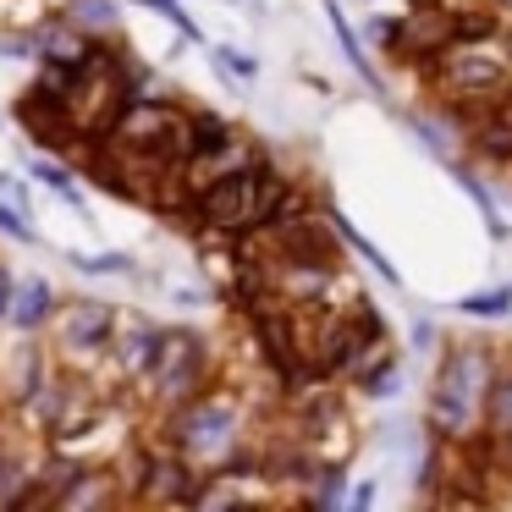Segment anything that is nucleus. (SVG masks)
Returning a JSON list of instances; mask_svg holds the SVG:
<instances>
[{
	"mask_svg": "<svg viewBox=\"0 0 512 512\" xmlns=\"http://www.w3.org/2000/svg\"><path fill=\"white\" fill-rule=\"evenodd\" d=\"M72 270H83V276H144L133 254H72Z\"/></svg>",
	"mask_w": 512,
	"mask_h": 512,
	"instance_id": "22",
	"label": "nucleus"
},
{
	"mask_svg": "<svg viewBox=\"0 0 512 512\" xmlns=\"http://www.w3.org/2000/svg\"><path fill=\"white\" fill-rule=\"evenodd\" d=\"M56 287H50L45 276H28V281H17V292H12V320L6 325H17V331H45V320L56 314Z\"/></svg>",
	"mask_w": 512,
	"mask_h": 512,
	"instance_id": "13",
	"label": "nucleus"
},
{
	"mask_svg": "<svg viewBox=\"0 0 512 512\" xmlns=\"http://www.w3.org/2000/svg\"><path fill=\"white\" fill-rule=\"evenodd\" d=\"M155 347H160V325L155 320H144V314H116V336H111V353L105 358H116V369H122V380H138L149 369V358H155Z\"/></svg>",
	"mask_w": 512,
	"mask_h": 512,
	"instance_id": "11",
	"label": "nucleus"
},
{
	"mask_svg": "<svg viewBox=\"0 0 512 512\" xmlns=\"http://www.w3.org/2000/svg\"><path fill=\"white\" fill-rule=\"evenodd\" d=\"M501 353L490 342H446L441 364L430 380V430L435 441L457 446L479 435V413H485V386L496 375Z\"/></svg>",
	"mask_w": 512,
	"mask_h": 512,
	"instance_id": "2",
	"label": "nucleus"
},
{
	"mask_svg": "<svg viewBox=\"0 0 512 512\" xmlns=\"http://www.w3.org/2000/svg\"><path fill=\"white\" fill-rule=\"evenodd\" d=\"M210 67L226 72L232 83H254L259 78V61L248 56V50H237V45H210Z\"/></svg>",
	"mask_w": 512,
	"mask_h": 512,
	"instance_id": "21",
	"label": "nucleus"
},
{
	"mask_svg": "<svg viewBox=\"0 0 512 512\" xmlns=\"http://www.w3.org/2000/svg\"><path fill=\"white\" fill-rule=\"evenodd\" d=\"M232 138H237V127L226 122L221 111H199V105H193V111H182V171L204 166L210 155H221Z\"/></svg>",
	"mask_w": 512,
	"mask_h": 512,
	"instance_id": "12",
	"label": "nucleus"
},
{
	"mask_svg": "<svg viewBox=\"0 0 512 512\" xmlns=\"http://www.w3.org/2000/svg\"><path fill=\"white\" fill-rule=\"evenodd\" d=\"M325 215H331V226H336V237H342V248H353V254H358V259H364V265H369V270H375V276H380V281H386V287H397V292H402V276H397V265H391V259H386V254H380V248H375V243H369V237H364V232H358V226H353V221H347V215H342V210H325Z\"/></svg>",
	"mask_w": 512,
	"mask_h": 512,
	"instance_id": "16",
	"label": "nucleus"
},
{
	"mask_svg": "<svg viewBox=\"0 0 512 512\" xmlns=\"http://www.w3.org/2000/svg\"><path fill=\"white\" fill-rule=\"evenodd\" d=\"M17 122H23V133L34 138L39 149H50V155H72V149H78V133H72L67 111H61V94L39 89V83L17 100Z\"/></svg>",
	"mask_w": 512,
	"mask_h": 512,
	"instance_id": "9",
	"label": "nucleus"
},
{
	"mask_svg": "<svg viewBox=\"0 0 512 512\" xmlns=\"http://www.w3.org/2000/svg\"><path fill=\"white\" fill-rule=\"evenodd\" d=\"M155 12L166 17L171 28H177V39H182V45H204V28H199V17H193L188 6H182V0H160Z\"/></svg>",
	"mask_w": 512,
	"mask_h": 512,
	"instance_id": "23",
	"label": "nucleus"
},
{
	"mask_svg": "<svg viewBox=\"0 0 512 512\" xmlns=\"http://www.w3.org/2000/svg\"><path fill=\"white\" fill-rule=\"evenodd\" d=\"M28 177H34V182H45L50 193H61V199H67L72 210H78L83 221H89V204H83V193H78V177H72L67 166H56V160H34V166H28Z\"/></svg>",
	"mask_w": 512,
	"mask_h": 512,
	"instance_id": "19",
	"label": "nucleus"
},
{
	"mask_svg": "<svg viewBox=\"0 0 512 512\" xmlns=\"http://www.w3.org/2000/svg\"><path fill=\"white\" fill-rule=\"evenodd\" d=\"M67 17L89 34H111L116 28V0H67Z\"/></svg>",
	"mask_w": 512,
	"mask_h": 512,
	"instance_id": "20",
	"label": "nucleus"
},
{
	"mask_svg": "<svg viewBox=\"0 0 512 512\" xmlns=\"http://www.w3.org/2000/svg\"><path fill=\"white\" fill-rule=\"evenodd\" d=\"M435 342V331H430V320H419L413 325V347H430Z\"/></svg>",
	"mask_w": 512,
	"mask_h": 512,
	"instance_id": "29",
	"label": "nucleus"
},
{
	"mask_svg": "<svg viewBox=\"0 0 512 512\" xmlns=\"http://www.w3.org/2000/svg\"><path fill=\"white\" fill-rule=\"evenodd\" d=\"M226 6H248V0H226Z\"/></svg>",
	"mask_w": 512,
	"mask_h": 512,
	"instance_id": "32",
	"label": "nucleus"
},
{
	"mask_svg": "<svg viewBox=\"0 0 512 512\" xmlns=\"http://www.w3.org/2000/svg\"><path fill=\"white\" fill-rule=\"evenodd\" d=\"M0 237H12V243H39L34 221H28V210H17L12 199L0 204Z\"/></svg>",
	"mask_w": 512,
	"mask_h": 512,
	"instance_id": "24",
	"label": "nucleus"
},
{
	"mask_svg": "<svg viewBox=\"0 0 512 512\" xmlns=\"http://www.w3.org/2000/svg\"><path fill=\"white\" fill-rule=\"evenodd\" d=\"M138 6H149V12H155V6H160V0H138Z\"/></svg>",
	"mask_w": 512,
	"mask_h": 512,
	"instance_id": "31",
	"label": "nucleus"
},
{
	"mask_svg": "<svg viewBox=\"0 0 512 512\" xmlns=\"http://www.w3.org/2000/svg\"><path fill=\"white\" fill-rule=\"evenodd\" d=\"M221 380H226V364L199 325H160V347L133 386L144 397V408L160 419V413L182 408V402H193L199 391L221 386Z\"/></svg>",
	"mask_w": 512,
	"mask_h": 512,
	"instance_id": "3",
	"label": "nucleus"
},
{
	"mask_svg": "<svg viewBox=\"0 0 512 512\" xmlns=\"http://www.w3.org/2000/svg\"><path fill=\"white\" fill-rule=\"evenodd\" d=\"M457 133L468 138V149H474V160H490V166H512V94L496 105H485V111L474 116V122H463Z\"/></svg>",
	"mask_w": 512,
	"mask_h": 512,
	"instance_id": "10",
	"label": "nucleus"
},
{
	"mask_svg": "<svg viewBox=\"0 0 512 512\" xmlns=\"http://www.w3.org/2000/svg\"><path fill=\"white\" fill-rule=\"evenodd\" d=\"M325 17H331V28H336V45H342V56H347V67H353V78L364 83L369 94H386V78L375 72V61H369L364 39L353 34V23H347V12L336 6V0H325Z\"/></svg>",
	"mask_w": 512,
	"mask_h": 512,
	"instance_id": "14",
	"label": "nucleus"
},
{
	"mask_svg": "<svg viewBox=\"0 0 512 512\" xmlns=\"http://www.w3.org/2000/svg\"><path fill=\"white\" fill-rule=\"evenodd\" d=\"M501 50L512 56V17H507V28H501Z\"/></svg>",
	"mask_w": 512,
	"mask_h": 512,
	"instance_id": "30",
	"label": "nucleus"
},
{
	"mask_svg": "<svg viewBox=\"0 0 512 512\" xmlns=\"http://www.w3.org/2000/svg\"><path fill=\"white\" fill-rule=\"evenodd\" d=\"M199 474L204 468L193 463V457L171 452V446H160L155 435H149V457H144V474H138L133 501H144V507H193Z\"/></svg>",
	"mask_w": 512,
	"mask_h": 512,
	"instance_id": "7",
	"label": "nucleus"
},
{
	"mask_svg": "<svg viewBox=\"0 0 512 512\" xmlns=\"http://www.w3.org/2000/svg\"><path fill=\"white\" fill-rule=\"evenodd\" d=\"M12 292H17V276L6 265H0V325L12 320Z\"/></svg>",
	"mask_w": 512,
	"mask_h": 512,
	"instance_id": "27",
	"label": "nucleus"
},
{
	"mask_svg": "<svg viewBox=\"0 0 512 512\" xmlns=\"http://www.w3.org/2000/svg\"><path fill=\"white\" fill-rule=\"evenodd\" d=\"M155 424H160L155 441L171 446V452H182V457H193L199 468H215V463H226L237 446H248V408H243V391H237L232 380L199 391V397L182 402V408L160 413Z\"/></svg>",
	"mask_w": 512,
	"mask_h": 512,
	"instance_id": "1",
	"label": "nucleus"
},
{
	"mask_svg": "<svg viewBox=\"0 0 512 512\" xmlns=\"http://www.w3.org/2000/svg\"><path fill=\"white\" fill-rule=\"evenodd\" d=\"M0 199H12L17 210H34V204H28V188L12 177V171H0Z\"/></svg>",
	"mask_w": 512,
	"mask_h": 512,
	"instance_id": "26",
	"label": "nucleus"
},
{
	"mask_svg": "<svg viewBox=\"0 0 512 512\" xmlns=\"http://www.w3.org/2000/svg\"><path fill=\"white\" fill-rule=\"evenodd\" d=\"M457 314H468V320H507V314H512V281L457 298Z\"/></svg>",
	"mask_w": 512,
	"mask_h": 512,
	"instance_id": "18",
	"label": "nucleus"
},
{
	"mask_svg": "<svg viewBox=\"0 0 512 512\" xmlns=\"http://www.w3.org/2000/svg\"><path fill=\"white\" fill-rule=\"evenodd\" d=\"M369 39H375V45L397 61V50H402V17H375V23H369Z\"/></svg>",
	"mask_w": 512,
	"mask_h": 512,
	"instance_id": "25",
	"label": "nucleus"
},
{
	"mask_svg": "<svg viewBox=\"0 0 512 512\" xmlns=\"http://www.w3.org/2000/svg\"><path fill=\"white\" fill-rule=\"evenodd\" d=\"M369 501H375V479H358V485L347 490V512H364Z\"/></svg>",
	"mask_w": 512,
	"mask_h": 512,
	"instance_id": "28",
	"label": "nucleus"
},
{
	"mask_svg": "<svg viewBox=\"0 0 512 512\" xmlns=\"http://www.w3.org/2000/svg\"><path fill=\"white\" fill-rule=\"evenodd\" d=\"M6 369H12V402H17V397H28V391H34L39 380L50 375V347H39V342H34V331H23V342L12 347Z\"/></svg>",
	"mask_w": 512,
	"mask_h": 512,
	"instance_id": "15",
	"label": "nucleus"
},
{
	"mask_svg": "<svg viewBox=\"0 0 512 512\" xmlns=\"http://www.w3.org/2000/svg\"><path fill=\"white\" fill-rule=\"evenodd\" d=\"M446 171H452V177H457V182H463V188H468V199H474V210H479V215H485L490 237H496V243H507V237H512V226L501 221V210H496V193H490L485 182H479L474 171L463 166V160H446Z\"/></svg>",
	"mask_w": 512,
	"mask_h": 512,
	"instance_id": "17",
	"label": "nucleus"
},
{
	"mask_svg": "<svg viewBox=\"0 0 512 512\" xmlns=\"http://www.w3.org/2000/svg\"><path fill=\"white\" fill-rule=\"evenodd\" d=\"M430 72H441L435 78V100L446 105V116L457 127L512 94V56L501 50V39H490V45H452Z\"/></svg>",
	"mask_w": 512,
	"mask_h": 512,
	"instance_id": "5",
	"label": "nucleus"
},
{
	"mask_svg": "<svg viewBox=\"0 0 512 512\" xmlns=\"http://www.w3.org/2000/svg\"><path fill=\"white\" fill-rule=\"evenodd\" d=\"M292 177H281L276 160H259V166H243V171H226V177H210L199 193H193V210L182 226L204 237H248L270 221L276 199L287 193Z\"/></svg>",
	"mask_w": 512,
	"mask_h": 512,
	"instance_id": "4",
	"label": "nucleus"
},
{
	"mask_svg": "<svg viewBox=\"0 0 512 512\" xmlns=\"http://www.w3.org/2000/svg\"><path fill=\"white\" fill-rule=\"evenodd\" d=\"M452 45H457V34H452V12H446L441 0H430V6H419V12L402 17V50H397L402 67L430 72Z\"/></svg>",
	"mask_w": 512,
	"mask_h": 512,
	"instance_id": "8",
	"label": "nucleus"
},
{
	"mask_svg": "<svg viewBox=\"0 0 512 512\" xmlns=\"http://www.w3.org/2000/svg\"><path fill=\"white\" fill-rule=\"evenodd\" d=\"M45 325H50V358H56L61 369L89 375V369L111 353L116 309L100 298H67V303H56V314H50Z\"/></svg>",
	"mask_w": 512,
	"mask_h": 512,
	"instance_id": "6",
	"label": "nucleus"
}]
</instances>
